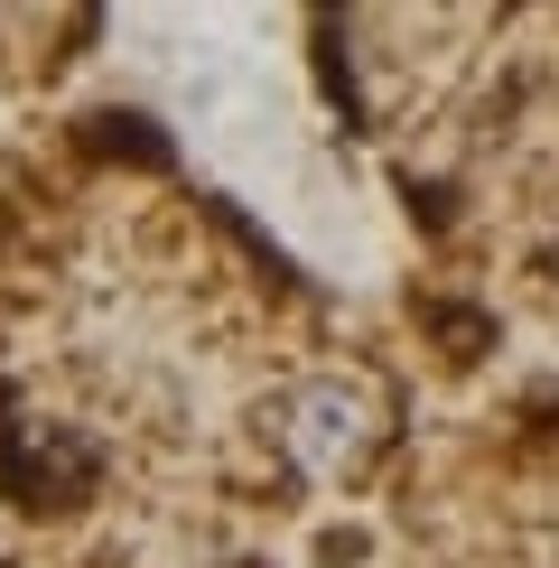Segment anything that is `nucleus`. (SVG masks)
I'll return each mask as SVG.
<instances>
[{
  "mask_svg": "<svg viewBox=\"0 0 559 568\" xmlns=\"http://www.w3.org/2000/svg\"><path fill=\"white\" fill-rule=\"evenodd\" d=\"M93 150H103V159H131V169H169V140H159V131H140V112H103Z\"/></svg>",
  "mask_w": 559,
  "mask_h": 568,
  "instance_id": "obj_1",
  "label": "nucleus"
}]
</instances>
